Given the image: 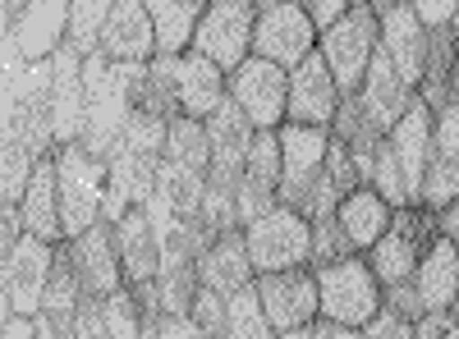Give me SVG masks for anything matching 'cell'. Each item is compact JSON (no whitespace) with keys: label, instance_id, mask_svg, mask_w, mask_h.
<instances>
[{"label":"cell","instance_id":"obj_28","mask_svg":"<svg viewBox=\"0 0 459 339\" xmlns=\"http://www.w3.org/2000/svg\"><path fill=\"white\" fill-rule=\"evenodd\" d=\"M413 289H418V298H423L428 312H450L455 293H459V248L446 234H437L428 243V252L418 257Z\"/></svg>","mask_w":459,"mask_h":339},{"label":"cell","instance_id":"obj_25","mask_svg":"<svg viewBox=\"0 0 459 339\" xmlns=\"http://www.w3.org/2000/svg\"><path fill=\"white\" fill-rule=\"evenodd\" d=\"M19 216H23V234H37L47 243H65V225H60V183H56V152L37 157L28 188L19 198Z\"/></svg>","mask_w":459,"mask_h":339},{"label":"cell","instance_id":"obj_9","mask_svg":"<svg viewBox=\"0 0 459 339\" xmlns=\"http://www.w3.org/2000/svg\"><path fill=\"white\" fill-rule=\"evenodd\" d=\"M225 97L235 101L248 124L257 133L266 129H281L285 124V97H290V73L272 60H262V55H248L239 69H230V79H225Z\"/></svg>","mask_w":459,"mask_h":339},{"label":"cell","instance_id":"obj_42","mask_svg":"<svg viewBox=\"0 0 459 339\" xmlns=\"http://www.w3.org/2000/svg\"><path fill=\"white\" fill-rule=\"evenodd\" d=\"M326 179L340 188V198L354 193V188L363 183V174H359V165H354V157H350V147H340L335 138H331V147H326Z\"/></svg>","mask_w":459,"mask_h":339},{"label":"cell","instance_id":"obj_20","mask_svg":"<svg viewBox=\"0 0 459 339\" xmlns=\"http://www.w3.org/2000/svg\"><path fill=\"white\" fill-rule=\"evenodd\" d=\"M459 198V101L437 110V129H432V157L423 174V198L418 207H450Z\"/></svg>","mask_w":459,"mask_h":339},{"label":"cell","instance_id":"obj_2","mask_svg":"<svg viewBox=\"0 0 459 339\" xmlns=\"http://www.w3.org/2000/svg\"><path fill=\"white\" fill-rule=\"evenodd\" d=\"M56 183H60V225L65 239H79L101 220L106 202V161L92 157L83 142L56 147Z\"/></svg>","mask_w":459,"mask_h":339},{"label":"cell","instance_id":"obj_27","mask_svg":"<svg viewBox=\"0 0 459 339\" xmlns=\"http://www.w3.org/2000/svg\"><path fill=\"white\" fill-rule=\"evenodd\" d=\"M225 79L230 73L221 64H212L198 51L175 55V92H179V115L188 120H207L212 110L225 101Z\"/></svg>","mask_w":459,"mask_h":339},{"label":"cell","instance_id":"obj_55","mask_svg":"<svg viewBox=\"0 0 459 339\" xmlns=\"http://www.w3.org/2000/svg\"><path fill=\"white\" fill-rule=\"evenodd\" d=\"M450 321L459 326V293H455V303H450Z\"/></svg>","mask_w":459,"mask_h":339},{"label":"cell","instance_id":"obj_38","mask_svg":"<svg viewBox=\"0 0 459 339\" xmlns=\"http://www.w3.org/2000/svg\"><path fill=\"white\" fill-rule=\"evenodd\" d=\"M32 152L14 138H0V202H19L23 188H28V174H32Z\"/></svg>","mask_w":459,"mask_h":339},{"label":"cell","instance_id":"obj_8","mask_svg":"<svg viewBox=\"0 0 459 339\" xmlns=\"http://www.w3.org/2000/svg\"><path fill=\"white\" fill-rule=\"evenodd\" d=\"M281 207L303 211L313 198V188L326 174V147H331V129H313V124H281Z\"/></svg>","mask_w":459,"mask_h":339},{"label":"cell","instance_id":"obj_14","mask_svg":"<svg viewBox=\"0 0 459 339\" xmlns=\"http://www.w3.org/2000/svg\"><path fill=\"white\" fill-rule=\"evenodd\" d=\"M207 124V147H212V170H207V183H221V188H239V174H244V161H248V147L257 138V129L248 124V115L235 106V101H221L212 115L203 120Z\"/></svg>","mask_w":459,"mask_h":339},{"label":"cell","instance_id":"obj_33","mask_svg":"<svg viewBox=\"0 0 459 339\" xmlns=\"http://www.w3.org/2000/svg\"><path fill=\"white\" fill-rule=\"evenodd\" d=\"M79 298H83V284H79V271L65 252V243H56V261H51V275H47V293H42V317L56 321L60 330L74 321L79 312Z\"/></svg>","mask_w":459,"mask_h":339},{"label":"cell","instance_id":"obj_57","mask_svg":"<svg viewBox=\"0 0 459 339\" xmlns=\"http://www.w3.org/2000/svg\"><path fill=\"white\" fill-rule=\"evenodd\" d=\"M446 339H459V326H450V335H446Z\"/></svg>","mask_w":459,"mask_h":339},{"label":"cell","instance_id":"obj_24","mask_svg":"<svg viewBox=\"0 0 459 339\" xmlns=\"http://www.w3.org/2000/svg\"><path fill=\"white\" fill-rule=\"evenodd\" d=\"M110 239H115V257H120V271H125V284H147L157 280L161 271V243H157V230L143 207H129L120 220L110 225Z\"/></svg>","mask_w":459,"mask_h":339},{"label":"cell","instance_id":"obj_15","mask_svg":"<svg viewBox=\"0 0 459 339\" xmlns=\"http://www.w3.org/2000/svg\"><path fill=\"white\" fill-rule=\"evenodd\" d=\"M235 202H239V230L248 220L266 216L272 207H281V138H276V129L253 138L239 188H235Z\"/></svg>","mask_w":459,"mask_h":339},{"label":"cell","instance_id":"obj_44","mask_svg":"<svg viewBox=\"0 0 459 339\" xmlns=\"http://www.w3.org/2000/svg\"><path fill=\"white\" fill-rule=\"evenodd\" d=\"M363 339H418V335H413V321H404V317L391 312V308H381V312L363 326Z\"/></svg>","mask_w":459,"mask_h":339},{"label":"cell","instance_id":"obj_53","mask_svg":"<svg viewBox=\"0 0 459 339\" xmlns=\"http://www.w3.org/2000/svg\"><path fill=\"white\" fill-rule=\"evenodd\" d=\"M32 339H60V326L47 321V317H37V335H32Z\"/></svg>","mask_w":459,"mask_h":339},{"label":"cell","instance_id":"obj_26","mask_svg":"<svg viewBox=\"0 0 459 339\" xmlns=\"http://www.w3.org/2000/svg\"><path fill=\"white\" fill-rule=\"evenodd\" d=\"M354 97H359V106H363V115L377 124V133H391V129H395V120L413 106V97H418V92H413V88L400 79V73L391 69V60L377 51Z\"/></svg>","mask_w":459,"mask_h":339},{"label":"cell","instance_id":"obj_30","mask_svg":"<svg viewBox=\"0 0 459 339\" xmlns=\"http://www.w3.org/2000/svg\"><path fill=\"white\" fill-rule=\"evenodd\" d=\"M152 28H157V51L161 55H184L194 47V28L212 0H143Z\"/></svg>","mask_w":459,"mask_h":339},{"label":"cell","instance_id":"obj_1","mask_svg":"<svg viewBox=\"0 0 459 339\" xmlns=\"http://www.w3.org/2000/svg\"><path fill=\"white\" fill-rule=\"evenodd\" d=\"M147 64H110L101 51L83 55V88H88V120H83V147L106 161V152L120 142L134 101L143 88Z\"/></svg>","mask_w":459,"mask_h":339},{"label":"cell","instance_id":"obj_34","mask_svg":"<svg viewBox=\"0 0 459 339\" xmlns=\"http://www.w3.org/2000/svg\"><path fill=\"white\" fill-rule=\"evenodd\" d=\"M110 10H115V0H69V32H65V42L79 55H92Z\"/></svg>","mask_w":459,"mask_h":339},{"label":"cell","instance_id":"obj_49","mask_svg":"<svg viewBox=\"0 0 459 339\" xmlns=\"http://www.w3.org/2000/svg\"><path fill=\"white\" fill-rule=\"evenodd\" d=\"M450 326H455L450 312H423V317L413 321V335H418V339H446Z\"/></svg>","mask_w":459,"mask_h":339},{"label":"cell","instance_id":"obj_60","mask_svg":"<svg viewBox=\"0 0 459 339\" xmlns=\"http://www.w3.org/2000/svg\"><path fill=\"white\" fill-rule=\"evenodd\" d=\"M354 5H368V0H354Z\"/></svg>","mask_w":459,"mask_h":339},{"label":"cell","instance_id":"obj_45","mask_svg":"<svg viewBox=\"0 0 459 339\" xmlns=\"http://www.w3.org/2000/svg\"><path fill=\"white\" fill-rule=\"evenodd\" d=\"M409 10L418 14V23L423 28H446L459 10V0H409Z\"/></svg>","mask_w":459,"mask_h":339},{"label":"cell","instance_id":"obj_48","mask_svg":"<svg viewBox=\"0 0 459 339\" xmlns=\"http://www.w3.org/2000/svg\"><path fill=\"white\" fill-rule=\"evenodd\" d=\"M157 339H203V335H198V326H194V317H188V312L184 317H170L166 312L157 321Z\"/></svg>","mask_w":459,"mask_h":339},{"label":"cell","instance_id":"obj_40","mask_svg":"<svg viewBox=\"0 0 459 339\" xmlns=\"http://www.w3.org/2000/svg\"><path fill=\"white\" fill-rule=\"evenodd\" d=\"M188 317H194V326H198L203 339H225V298H221V293L198 289V293H194V308H188Z\"/></svg>","mask_w":459,"mask_h":339},{"label":"cell","instance_id":"obj_51","mask_svg":"<svg viewBox=\"0 0 459 339\" xmlns=\"http://www.w3.org/2000/svg\"><path fill=\"white\" fill-rule=\"evenodd\" d=\"M437 225H441V234L459 248V198H455L450 207H441V211H437Z\"/></svg>","mask_w":459,"mask_h":339},{"label":"cell","instance_id":"obj_56","mask_svg":"<svg viewBox=\"0 0 459 339\" xmlns=\"http://www.w3.org/2000/svg\"><path fill=\"white\" fill-rule=\"evenodd\" d=\"M143 339H157V326H147V330H143Z\"/></svg>","mask_w":459,"mask_h":339},{"label":"cell","instance_id":"obj_13","mask_svg":"<svg viewBox=\"0 0 459 339\" xmlns=\"http://www.w3.org/2000/svg\"><path fill=\"white\" fill-rule=\"evenodd\" d=\"M340 110V83L326 69V60L313 51L290 69V97H285V124H313V129H331Z\"/></svg>","mask_w":459,"mask_h":339},{"label":"cell","instance_id":"obj_6","mask_svg":"<svg viewBox=\"0 0 459 339\" xmlns=\"http://www.w3.org/2000/svg\"><path fill=\"white\" fill-rule=\"evenodd\" d=\"M244 243L253 257V271H290V267H308L313 252V225L303 220L294 207H272L266 216L244 225Z\"/></svg>","mask_w":459,"mask_h":339},{"label":"cell","instance_id":"obj_16","mask_svg":"<svg viewBox=\"0 0 459 339\" xmlns=\"http://www.w3.org/2000/svg\"><path fill=\"white\" fill-rule=\"evenodd\" d=\"M83 120H88L83 55L65 42L51 55V133H56V147L83 142Z\"/></svg>","mask_w":459,"mask_h":339},{"label":"cell","instance_id":"obj_23","mask_svg":"<svg viewBox=\"0 0 459 339\" xmlns=\"http://www.w3.org/2000/svg\"><path fill=\"white\" fill-rule=\"evenodd\" d=\"M257 271H253V257H248V243H244V230H230L221 239H212L203 252H198V284L221 293V298H235L244 289H253Z\"/></svg>","mask_w":459,"mask_h":339},{"label":"cell","instance_id":"obj_10","mask_svg":"<svg viewBox=\"0 0 459 339\" xmlns=\"http://www.w3.org/2000/svg\"><path fill=\"white\" fill-rule=\"evenodd\" d=\"M317 23L308 19V10L299 0H281V5H257V23H253V55L281 64L285 73L317 51Z\"/></svg>","mask_w":459,"mask_h":339},{"label":"cell","instance_id":"obj_47","mask_svg":"<svg viewBox=\"0 0 459 339\" xmlns=\"http://www.w3.org/2000/svg\"><path fill=\"white\" fill-rule=\"evenodd\" d=\"M299 5L308 10V19H313V23H317V32H322V28H331L340 14H350L354 0H299Z\"/></svg>","mask_w":459,"mask_h":339},{"label":"cell","instance_id":"obj_46","mask_svg":"<svg viewBox=\"0 0 459 339\" xmlns=\"http://www.w3.org/2000/svg\"><path fill=\"white\" fill-rule=\"evenodd\" d=\"M37 335V317H19L5 298H0V339H32Z\"/></svg>","mask_w":459,"mask_h":339},{"label":"cell","instance_id":"obj_54","mask_svg":"<svg viewBox=\"0 0 459 339\" xmlns=\"http://www.w3.org/2000/svg\"><path fill=\"white\" fill-rule=\"evenodd\" d=\"M276 339H313V326H299V330H281Z\"/></svg>","mask_w":459,"mask_h":339},{"label":"cell","instance_id":"obj_39","mask_svg":"<svg viewBox=\"0 0 459 339\" xmlns=\"http://www.w3.org/2000/svg\"><path fill=\"white\" fill-rule=\"evenodd\" d=\"M143 317H138V303H134V293L120 289V293H110L106 298V339H143Z\"/></svg>","mask_w":459,"mask_h":339},{"label":"cell","instance_id":"obj_41","mask_svg":"<svg viewBox=\"0 0 459 339\" xmlns=\"http://www.w3.org/2000/svg\"><path fill=\"white\" fill-rule=\"evenodd\" d=\"M74 339H106V298L97 293H83L79 298V312H74V321L65 326Z\"/></svg>","mask_w":459,"mask_h":339},{"label":"cell","instance_id":"obj_11","mask_svg":"<svg viewBox=\"0 0 459 339\" xmlns=\"http://www.w3.org/2000/svg\"><path fill=\"white\" fill-rule=\"evenodd\" d=\"M253 293L272 321V330H299V326H313L317 312V271L313 267H290V271H266L253 280Z\"/></svg>","mask_w":459,"mask_h":339},{"label":"cell","instance_id":"obj_29","mask_svg":"<svg viewBox=\"0 0 459 339\" xmlns=\"http://www.w3.org/2000/svg\"><path fill=\"white\" fill-rule=\"evenodd\" d=\"M335 216H340V230L350 234V243H354V252H368L381 234L391 230V216H395V207L377 193V188H368V183H359L354 193H344L340 198V207H335Z\"/></svg>","mask_w":459,"mask_h":339},{"label":"cell","instance_id":"obj_37","mask_svg":"<svg viewBox=\"0 0 459 339\" xmlns=\"http://www.w3.org/2000/svg\"><path fill=\"white\" fill-rule=\"evenodd\" d=\"M308 225H313V252H308V267L313 271L317 267H331V261H340V257H354V243H350V234L340 230V216L335 211H322Z\"/></svg>","mask_w":459,"mask_h":339},{"label":"cell","instance_id":"obj_50","mask_svg":"<svg viewBox=\"0 0 459 339\" xmlns=\"http://www.w3.org/2000/svg\"><path fill=\"white\" fill-rule=\"evenodd\" d=\"M313 339H363V330H354V326H335V321L317 317V321H313Z\"/></svg>","mask_w":459,"mask_h":339},{"label":"cell","instance_id":"obj_59","mask_svg":"<svg viewBox=\"0 0 459 339\" xmlns=\"http://www.w3.org/2000/svg\"><path fill=\"white\" fill-rule=\"evenodd\" d=\"M60 339H74V335H69V330H60Z\"/></svg>","mask_w":459,"mask_h":339},{"label":"cell","instance_id":"obj_22","mask_svg":"<svg viewBox=\"0 0 459 339\" xmlns=\"http://www.w3.org/2000/svg\"><path fill=\"white\" fill-rule=\"evenodd\" d=\"M428 47H432V32L418 23V14L409 5L381 14V37H377V51L391 60V69L400 73V79L418 92V83H423V69H428Z\"/></svg>","mask_w":459,"mask_h":339},{"label":"cell","instance_id":"obj_17","mask_svg":"<svg viewBox=\"0 0 459 339\" xmlns=\"http://www.w3.org/2000/svg\"><path fill=\"white\" fill-rule=\"evenodd\" d=\"M432 129H437V115L428 110L423 97H413V106L395 120V129L386 133L391 152H395V165L404 174V193H409V207H418L423 198V174H428V157H432Z\"/></svg>","mask_w":459,"mask_h":339},{"label":"cell","instance_id":"obj_36","mask_svg":"<svg viewBox=\"0 0 459 339\" xmlns=\"http://www.w3.org/2000/svg\"><path fill=\"white\" fill-rule=\"evenodd\" d=\"M363 183L377 188V193L386 198L391 207H409L404 174H400V165H395V152H391V142H386V138L372 147V157H368V165H363Z\"/></svg>","mask_w":459,"mask_h":339},{"label":"cell","instance_id":"obj_58","mask_svg":"<svg viewBox=\"0 0 459 339\" xmlns=\"http://www.w3.org/2000/svg\"><path fill=\"white\" fill-rule=\"evenodd\" d=\"M257 5H281V0H257Z\"/></svg>","mask_w":459,"mask_h":339},{"label":"cell","instance_id":"obj_19","mask_svg":"<svg viewBox=\"0 0 459 339\" xmlns=\"http://www.w3.org/2000/svg\"><path fill=\"white\" fill-rule=\"evenodd\" d=\"M97 51L110 64H147L157 55V28L143 0H115V10L97 37Z\"/></svg>","mask_w":459,"mask_h":339},{"label":"cell","instance_id":"obj_5","mask_svg":"<svg viewBox=\"0 0 459 339\" xmlns=\"http://www.w3.org/2000/svg\"><path fill=\"white\" fill-rule=\"evenodd\" d=\"M377 37H381V19L368 5H350V14H340L331 28H322L317 55L335 73L340 97H354L359 92L363 73H368V64L377 55Z\"/></svg>","mask_w":459,"mask_h":339},{"label":"cell","instance_id":"obj_52","mask_svg":"<svg viewBox=\"0 0 459 339\" xmlns=\"http://www.w3.org/2000/svg\"><path fill=\"white\" fill-rule=\"evenodd\" d=\"M400 5H409V0H368V10L381 19V14H391V10H400Z\"/></svg>","mask_w":459,"mask_h":339},{"label":"cell","instance_id":"obj_7","mask_svg":"<svg viewBox=\"0 0 459 339\" xmlns=\"http://www.w3.org/2000/svg\"><path fill=\"white\" fill-rule=\"evenodd\" d=\"M253 23H257V0H212L194 28V47L225 73L239 69L253 55Z\"/></svg>","mask_w":459,"mask_h":339},{"label":"cell","instance_id":"obj_32","mask_svg":"<svg viewBox=\"0 0 459 339\" xmlns=\"http://www.w3.org/2000/svg\"><path fill=\"white\" fill-rule=\"evenodd\" d=\"M134 110H147L157 120H179V92H175V55H152L147 69H143V88H138V101Z\"/></svg>","mask_w":459,"mask_h":339},{"label":"cell","instance_id":"obj_31","mask_svg":"<svg viewBox=\"0 0 459 339\" xmlns=\"http://www.w3.org/2000/svg\"><path fill=\"white\" fill-rule=\"evenodd\" d=\"M161 161H166V165H175V170H184V174H198V179H207V170H212L207 124H203V120H188V115L170 120Z\"/></svg>","mask_w":459,"mask_h":339},{"label":"cell","instance_id":"obj_43","mask_svg":"<svg viewBox=\"0 0 459 339\" xmlns=\"http://www.w3.org/2000/svg\"><path fill=\"white\" fill-rule=\"evenodd\" d=\"M381 308L400 312L404 321H418V317L428 312L423 298H418V289H413V280H400V284H386V289H381Z\"/></svg>","mask_w":459,"mask_h":339},{"label":"cell","instance_id":"obj_12","mask_svg":"<svg viewBox=\"0 0 459 339\" xmlns=\"http://www.w3.org/2000/svg\"><path fill=\"white\" fill-rule=\"evenodd\" d=\"M56 261V243L37 239V234H19L5 267H0V298L19 312V317H42V293H47V275Z\"/></svg>","mask_w":459,"mask_h":339},{"label":"cell","instance_id":"obj_35","mask_svg":"<svg viewBox=\"0 0 459 339\" xmlns=\"http://www.w3.org/2000/svg\"><path fill=\"white\" fill-rule=\"evenodd\" d=\"M225 339H276V330L266 321L253 289L225 298Z\"/></svg>","mask_w":459,"mask_h":339},{"label":"cell","instance_id":"obj_3","mask_svg":"<svg viewBox=\"0 0 459 339\" xmlns=\"http://www.w3.org/2000/svg\"><path fill=\"white\" fill-rule=\"evenodd\" d=\"M317 312L335 326H354V330H363L381 312V284L363 252L317 267Z\"/></svg>","mask_w":459,"mask_h":339},{"label":"cell","instance_id":"obj_4","mask_svg":"<svg viewBox=\"0 0 459 339\" xmlns=\"http://www.w3.org/2000/svg\"><path fill=\"white\" fill-rule=\"evenodd\" d=\"M437 234H441V225H437V211H432V207H395L391 230L363 252L368 267H372V275H377V284L386 289V284L413 280L418 257L428 252V243H432Z\"/></svg>","mask_w":459,"mask_h":339},{"label":"cell","instance_id":"obj_21","mask_svg":"<svg viewBox=\"0 0 459 339\" xmlns=\"http://www.w3.org/2000/svg\"><path fill=\"white\" fill-rule=\"evenodd\" d=\"M65 252L79 271V284L83 293H97V298H110L129 289L125 284V271H120V257H115V239H110V225L97 220L92 230H83L79 239H65Z\"/></svg>","mask_w":459,"mask_h":339},{"label":"cell","instance_id":"obj_18","mask_svg":"<svg viewBox=\"0 0 459 339\" xmlns=\"http://www.w3.org/2000/svg\"><path fill=\"white\" fill-rule=\"evenodd\" d=\"M65 32H69V0H23L14 14L10 47L23 64H37L65 47Z\"/></svg>","mask_w":459,"mask_h":339}]
</instances>
